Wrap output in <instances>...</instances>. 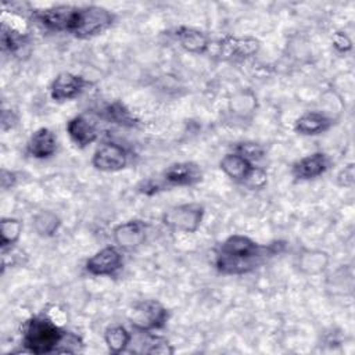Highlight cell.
<instances>
[{"label": "cell", "mask_w": 355, "mask_h": 355, "mask_svg": "<svg viewBox=\"0 0 355 355\" xmlns=\"http://www.w3.org/2000/svg\"><path fill=\"white\" fill-rule=\"evenodd\" d=\"M144 333V343H143V348L141 352L144 354H158V355H168V354H173L175 349L171 345V343L162 337L158 336L153 331H143Z\"/></svg>", "instance_id": "23"}, {"label": "cell", "mask_w": 355, "mask_h": 355, "mask_svg": "<svg viewBox=\"0 0 355 355\" xmlns=\"http://www.w3.org/2000/svg\"><path fill=\"white\" fill-rule=\"evenodd\" d=\"M259 47V40L251 36H225L215 42V55L222 61H237L254 55Z\"/></svg>", "instance_id": "6"}, {"label": "cell", "mask_w": 355, "mask_h": 355, "mask_svg": "<svg viewBox=\"0 0 355 355\" xmlns=\"http://www.w3.org/2000/svg\"><path fill=\"white\" fill-rule=\"evenodd\" d=\"M22 222L17 218H3L0 220V245L3 248L12 247L21 237Z\"/></svg>", "instance_id": "21"}, {"label": "cell", "mask_w": 355, "mask_h": 355, "mask_svg": "<svg viewBox=\"0 0 355 355\" xmlns=\"http://www.w3.org/2000/svg\"><path fill=\"white\" fill-rule=\"evenodd\" d=\"M128 164L126 150L116 143H107L96 150L92 165L101 172H118Z\"/></svg>", "instance_id": "9"}, {"label": "cell", "mask_w": 355, "mask_h": 355, "mask_svg": "<svg viewBox=\"0 0 355 355\" xmlns=\"http://www.w3.org/2000/svg\"><path fill=\"white\" fill-rule=\"evenodd\" d=\"M123 265V257L115 247H104L86 261V270L93 276H110Z\"/></svg>", "instance_id": "8"}, {"label": "cell", "mask_w": 355, "mask_h": 355, "mask_svg": "<svg viewBox=\"0 0 355 355\" xmlns=\"http://www.w3.org/2000/svg\"><path fill=\"white\" fill-rule=\"evenodd\" d=\"M333 46H334V49H336L337 51H340V53H347V51L351 50L352 42H351V39L348 37L347 33H344V32H336V33L333 35Z\"/></svg>", "instance_id": "27"}, {"label": "cell", "mask_w": 355, "mask_h": 355, "mask_svg": "<svg viewBox=\"0 0 355 355\" xmlns=\"http://www.w3.org/2000/svg\"><path fill=\"white\" fill-rule=\"evenodd\" d=\"M79 344L82 343L78 336L62 330L47 313L32 316L25 322L22 330L24 351L35 355L72 354L78 351Z\"/></svg>", "instance_id": "2"}, {"label": "cell", "mask_w": 355, "mask_h": 355, "mask_svg": "<svg viewBox=\"0 0 355 355\" xmlns=\"http://www.w3.org/2000/svg\"><path fill=\"white\" fill-rule=\"evenodd\" d=\"M241 183L251 190L263 189L268 183V173L265 169H262L259 166H252V169L250 171V173L245 176V179Z\"/></svg>", "instance_id": "25"}, {"label": "cell", "mask_w": 355, "mask_h": 355, "mask_svg": "<svg viewBox=\"0 0 355 355\" xmlns=\"http://www.w3.org/2000/svg\"><path fill=\"white\" fill-rule=\"evenodd\" d=\"M331 126V119L318 111L302 114L294 123V130L304 136H313L326 132Z\"/></svg>", "instance_id": "17"}, {"label": "cell", "mask_w": 355, "mask_h": 355, "mask_svg": "<svg viewBox=\"0 0 355 355\" xmlns=\"http://www.w3.org/2000/svg\"><path fill=\"white\" fill-rule=\"evenodd\" d=\"M165 189V184L162 180H158V179H146L143 182H140V184L137 186V190L146 196H153V194H157L158 191L164 190Z\"/></svg>", "instance_id": "26"}, {"label": "cell", "mask_w": 355, "mask_h": 355, "mask_svg": "<svg viewBox=\"0 0 355 355\" xmlns=\"http://www.w3.org/2000/svg\"><path fill=\"white\" fill-rule=\"evenodd\" d=\"M201 179V168L191 161L175 162L162 172V182L166 186H193Z\"/></svg>", "instance_id": "10"}, {"label": "cell", "mask_w": 355, "mask_h": 355, "mask_svg": "<svg viewBox=\"0 0 355 355\" xmlns=\"http://www.w3.org/2000/svg\"><path fill=\"white\" fill-rule=\"evenodd\" d=\"M86 80L80 75H75L71 72L58 73L50 86V97L54 101H68L78 97L85 86Z\"/></svg>", "instance_id": "11"}, {"label": "cell", "mask_w": 355, "mask_h": 355, "mask_svg": "<svg viewBox=\"0 0 355 355\" xmlns=\"http://www.w3.org/2000/svg\"><path fill=\"white\" fill-rule=\"evenodd\" d=\"M147 234V225L140 219H132L126 220L123 223H119L114 232V240L121 248H135L144 243Z\"/></svg>", "instance_id": "12"}, {"label": "cell", "mask_w": 355, "mask_h": 355, "mask_svg": "<svg viewBox=\"0 0 355 355\" xmlns=\"http://www.w3.org/2000/svg\"><path fill=\"white\" fill-rule=\"evenodd\" d=\"M28 154L33 158H49L54 155L57 150V139L55 135L49 128H39L36 129L26 144Z\"/></svg>", "instance_id": "15"}, {"label": "cell", "mask_w": 355, "mask_h": 355, "mask_svg": "<svg viewBox=\"0 0 355 355\" xmlns=\"http://www.w3.org/2000/svg\"><path fill=\"white\" fill-rule=\"evenodd\" d=\"M104 341L112 354H121L130 344L132 334L122 324H112L105 329Z\"/></svg>", "instance_id": "19"}, {"label": "cell", "mask_w": 355, "mask_h": 355, "mask_svg": "<svg viewBox=\"0 0 355 355\" xmlns=\"http://www.w3.org/2000/svg\"><path fill=\"white\" fill-rule=\"evenodd\" d=\"M101 116L108 121V122H112V123H118V125H123V126H133L136 123V119L135 116L129 112V110L115 101V103H111L108 104L103 111H101Z\"/></svg>", "instance_id": "22"}, {"label": "cell", "mask_w": 355, "mask_h": 355, "mask_svg": "<svg viewBox=\"0 0 355 355\" xmlns=\"http://www.w3.org/2000/svg\"><path fill=\"white\" fill-rule=\"evenodd\" d=\"M0 180H1V187H3L4 190L11 189V187H14L15 183H17V173L12 172V171L1 169V178H0Z\"/></svg>", "instance_id": "30"}, {"label": "cell", "mask_w": 355, "mask_h": 355, "mask_svg": "<svg viewBox=\"0 0 355 355\" xmlns=\"http://www.w3.org/2000/svg\"><path fill=\"white\" fill-rule=\"evenodd\" d=\"M128 319L137 331H154L166 324L168 309L157 300H143L132 306Z\"/></svg>", "instance_id": "4"}, {"label": "cell", "mask_w": 355, "mask_h": 355, "mask_svg": "<svg viewBox=\"0 0 355 355\" xmlns=\"http://www.w3.org/2000/svg\"><path fill=\"white\" fill-rule=\"evenodd\" d=\"M236 153L240 154L241 157H244L245 159H248L250 162L259 161L265 157V148L261 144L252 143V141L239 143L236 146Z\"/></svg>", "instance_id": "24"}, {"label": "cell", "mask_w": 355, "mask_h": 355, "mask_svg": "<svg viewBox=\"0 0 355 355\" xmlns=\"http://www.w3.org/2000/svg\"><path fill=\"white\" fill-rule=\"evenodd\" d=\"M76 11V6L58 4L35 11V18L50 31L71 33Z\"/></svg>", "instance_id": "7"}, {"label": "cell", "mask_w": 355, "mask_h": 355, "mask_svg": "<svg viewBox=\"0 0 355 355\" xmlns=\"http://www.w3.org/2000/svg\"><path fill=\"white\" fill-rule=\"evenodd\" d=\"M115 21V14L101 6L78 7L71 33L78 39H89L107 31Z\"/></svg>", "instance_id": "3"}, {"label": "cell", "mask_w": 355, "mask_h": 355, "mask_svg": "<svg viewBox=\"0 0 355 355\" xmlns=\"http://www.w3.org/2000/svg\"><path fill=\"white\" fill-rule=\"evenodd\" d=\"M173 37L184 50L194 54H204L205 51H208L211 44L208 36L204 32L190 26L176 28L173 31Z\"/></svg>", "instance_id": "16"}, {"label": "cell", "mask_w": 355, "mask_h": 355, "mask_svg": "<svg viewBox=\"0 0 355 355\" xmlns=\"http://www.w3.org/2000/svg\"><path fill=\"white\" fill-rule=\"evenodd\" d=\"M32 226L35 232L42 237H50L57 233L61 226V219L51 211H40L35 215Z\"/></svg>", "instance_id": "20"}, {"label": "cell", "mask_w": 355, "mask_h": 355, "mask_svg": "<svg viewBox=\"0 0 355 355\" xmlns=\"http://www.w3.org/2000/svg\"><path fill=\"white\" fill-rule=\"evenodd\" d=\"M18 122V116L12 110H3L1 111V129L6 132L8 129H12Z\"/></svg>", "instance_id": "29"}, {"label": "cell", "mask_w": 355, "mask_h": 355, "mask_svg": "<svg viewBox=\"0 0 355 355\" xmlns=\"http://www.w3.org/2000/svg\"><path fill=\"white\" fill-rule=\"evenodd\" d=\"M67 132L71 140L79 147H86L92 144L98 136L97 122L92 116L85 114L71 118L67 123Z\"/></svg>", "instance_id": "13"}, {"label": "cell", "mask_w": 355, "mask_h": 355, "mask_svg": "<svg viewBox=\"0 0 355 355\" xmlns=\"http://www.w3.org/2000/svg\"><path fill=\"white\" fill-rule=\"evenodd\" d=\"M330 166V158L324 153L309 154L293 165V175L300 180H309L323 175Z\"/></svg>", "instance_id": "14"}, {"label": "cell", "mask_w": 355, "mask_h": 355, "mask_svg": "<svg viewBox=\"0 0 355 355\" xmlns=\"http://www.w3.org/2000/svg\"><path fill=\"white\" fill-rule=\"evenodd\" d=\"M354 178H355V171H354V164H348L344 166V169L338 173L337 180L340 186L344 187H351L354 184Z\"/></svg>", "instance_id": "28"}, {"label": "cell", "mask_w": 355, "mask_h": 355, "mask_svg": "<svg viewBox=\"0 0 355 355\" xmlns=\"http://www.w3.org/2000/svg\"><path fill=\"white\" fill-rule=\"evenodd\" d=\"M282 241L259 244L243 234L223 240L215 252V266L223 275H244L259 268L268 258L282 252Z\"/></svg>", "instance_id": "1"}, {"label": "cell", "mask_w": 355, "mask_h": 355, "mask_svg": "<svg viewBox=\"0 0 355 355\" xmlns=\"http://www.w3.org/2000/svg\"><path fill=\"white\" fill-rule=\"evenodd\" d=\"M219 166L226 176L241 183L245 179V176L250 173L254 165L240 154L229 153L222 157Z\"/></svg>", "instance_id": "18"}, {"label": "cell", "mask_w": 355, "mask_h": 355, "mask_svg": "<svg viewBox=\"0 0 355 355\" xmlns=\"http://www.w3.org/2000/svg\"><path fill=\"white\" fill-rule=\"evenodd\" d=\"M204 207L198 202H186L175 205L164 212L162 223L176 232L194 233L200 227L204 218Z\"/></svg>", "instance_id": "5"}]
</instances>
